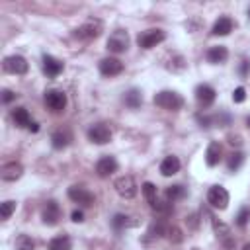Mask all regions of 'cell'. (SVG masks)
<instances>
[{
  "mask_svg": "<svg viewBox=\"0 0 250 250\" xmlns=\"http://www.w3.org/2000/svg\"><path fill=\"white\" fill-rule=\"evenodd\" d=\"M88 135V141L94 143V145H105L111 141V129L105 125V123H94L88 127L86 131Z\"/></svg>",
  "mask_w": 250,
  "mask_h": 250,
  "instance_id": "9",
  "label": "cell"
},
{
  "mask_svg": "<svg viewBox=\"0 0 250 250\" xmlns=\"http://www.w3.org/2000/svg\"><path fill=\"white\" fill-rule=\"evenodd\" d=\"M248 16H250V10H248Z\"/></svg>",
  "mask_w": 250,
  "mask_h": 250,
  "instance_id": "42",
  "label": "cell"
},
{
  "mask_svg": "<svg viewBox=\"0 0 250 250\" xmlns=\"http://www.w3.org/2000/svg\"><path fill=\"white\" fill-rule=\"evenodd\" d=\"M62 68H64V62H62V61H59V59L53 57V55H43V72H45L49 78L59 76V74L62 72Z\"/></svg>",
  "mask_w": 250,
  "mask_h": 250,
  "instance_id": "16",
  "label": "cell"
},
{
  "mask_svg": "<svg viewBox=\"0 0 250 250\" xmlns=\"http://www.w3.org/2000/svg\"><path fill=\"white\" fill-rule=\"evenodd\" d=\"M111 225H113V229H115V230H121V229H125V227L129 225V217H127V215L117 213V215L111 219Z\"/></svg>",
  "mask_w": 250,
  "mask_h": 250,
  "instance_id": "30",
  "label": "cell"
},
{
  "mask_svg": "<svg viewBox=\"0 0 250 250\" xmlns=\"http://www.w3.org/2000/svg\"><path fill=\"white\" fill-rule=\"evenodd\" d=\"M164 39H166L164 29L150 27V29H145V31L139 33V37H137V45H139L141 49H152V47L160 45Z\"/></svg>",
  "mask_w": 250,
  "mask_h": 250,
  "instance_id": "3",
  "label": "cell"
},
{
  "mask_svg": "<svg viewBox=\"0 0 250 250\" xmlns=\"http://www.w3.org/2000/svg\"><path fill=\"white\" fill-rule=\"evenodd\" d=\"M229 143H230V145H234V146H240V145H242V141H240V137H238V135H230V137H229Z\"/></svg>",
  "mask_w": 250,
  "mask_h": 250,
  "instance_id": "37",
  "label": "cell"
},
{
  "mask_svg": "<svg viewBox=\"0 0 250 250\" xmlns=\"http://www.w3.org/2000/svg\"><path fill=\"white\" fill-rule=\"evenodd\" d=\"M102 29H104V23H102L100 20H96V18H90V20H86L82 25H78V27L74 29V37L80 39V41H90V39L100 37Z\"/></svg>",
  "mask_w": 250,
  "mask_h": 250,
  "instance_id": "2",
  "label": "cell"
},
{
  "mask_svg": "<svg viewBox=\"0 0 250 250\" xmlns=\"http://www.w3.org/2000/svg\"><path fill=\"white\" fill-rule=\"evenodd\" d=\"M123 102H125V105H127V107H131V109H137V107H141V104H143V94H141V90H137V88H131L129 92H125V96H123Z\"/></svg>",
  "mask_w": 250,
  "mask_h": 250,
  "instance_id": "22",
  "label": "cell"
},
{
  "mask_svg": "<svg viewBox=\"0 0 250 250\" xmlns=\"http://www.w3.org/2000/svg\"><path fill=\"white\" fill-rule=\"evenodd\" d=\"M12 100H16V94L12 90H4L2 92V104H10Z\"/></svg>",
  "mask_w": 250,
  "mask_h": 250,
  "instance_id": "35",
  "label": "cell"
},
{
  "mask_svg": "<svg viewBox=\"0 0 250 250\" xmlns=\"http://www.w3.org/2000/svg\"><path fill=\"white\" fill-rule=\"evenodd\" d=\"M207 61L211 62V64H223V62H227V59H229V49L225 47V45H215V47H211L209 51H207Z\"/></svg>",
  "mask_w": 250,
  "mask_h": 250,
  "instance_id": "20",
  "label": "cell"
},
{
  "mask_svg": "<svg viewBox=\"0 0 250 250\" xmlns=\"http://www.w3.org/2000/svg\"><path fill=\"white\" fill-rule=\"evenodd\" d=\"M246 125H248V129H250V117H248V119H246Z\"/></svg>",
  "mask_w": 250,
  "mask_h": 250,
  "instance_id": "41",
  "label": "cell"
},
{
  "mask_svg": "<svg viewBox=\"0 0 250 250\" xmlns=\"http://www.w3.org/2000/svg\"><path fill=\"white\" fill-rule=\"evenodd\" d=\"M14 211H16V201L8 199V201H2V203H0V217H2V221L10 219Z\"/></svg>",
  "mask_w": 250,
  "mask_h": 250,
  "instance_id": "29",
  "label": "cell"
},
{
  "mask_svg": "<svg viewBox=\"0 0 250 250\" xmlns=\"http://www.w3.org/2000/svg\"><path fill=\"white\" fill-rule=\"evenodd\" d=\"M70 141H72V133H70L68 129H57V131L51 135V145H53V148H57V150L66 148V146L70 145Z\"/></svg>",
  "mask_w": 250,
  "mask_h": 250,
  "instance_id": "17",
  "label": "cell"
},
{
  "mask_svg": "<svg viewBox=\"0 0 250 250\" xmlns=\"http://www.w3.org/2000/svg\"><path fill=\"white\" fill-rule=\"evenodd\" d=\"M21 174H23V166H21V162H16V160L4 162L0 168V178L4 182H16L21 178Z\"/></svg>",
  "mask_w": 250,
  "mask_h": 250,
  "instance_id": "13",
  "label": "cell"
},
{
  "mask_svg": "<svg viewBox=\"0 0 250 250\" xmlns=\"http://www.w3.org/2000/svg\"><path fill=\"white\" fill-rule=\"evenodd\" d=\"M180 158L178 156H174V154H168V156H164V160L160 162V174L162 176H166V178H170V176H174V174H178L180 172Z\"/></svg>",
  "mask_w": 250,
  "mask_h": 250,
  "instance_id": "18",
  "label": "cell"
},
{
  "mask_svg": "<svg viewBox=\"0 0 250 250\" xmlns=\"http://www.w3.org/2000/svg\"><path fill=\"white\" fill-rule=\"evenodd\" d=\"M61 217H62L61 205H59L55 199H49V201L43 205V209H41V221H43V225L55 227V225H59Z\"/></svg>",
  "mask_w": 250,
  "mask_h": 250,
  "instance_id": "8",
  "label": "cell"
},
{
  "mask_svg": "<svg viewBox=\"0 0 250 250\" xmlns=\"http://www.w3.org/2000/svg\"><path fill=\"white\" fill-rule=\"evenodd\" d=\"M47 250H72V242H70V238H68L66 234L55 236V238L49 240Z\"/></svg>",
  "mask_w": 250,
  "mask_h": 250,
  "instance_id": "24",
  "label": "cell"
},
{
  "mask_svg": "<svg viewBox=\"0 0 250 250\" xmlns=\"http://www.w3.org/2000/svg\"><path fill=\"white\" fill-rule=\"evenodd\" d=\"M248 70H250V62H248V61H242V66H240V72H242V74H246Z\"/></svg>",
  "mask_w": 250,
  "mask_h": 250,
  "instance_id": "38",
  "label": "cell"
},
{
  "mask_svg": "<svg viewBox=\"0 0 250 250\" xmlns=\"http://www.w3.org/2000/svg\"><path fill=\"white\" fill-rule=\"evenodd\" d=\"M66 193H68V199L74 201V203H78L80 207H90L96 201L94 193L90 189H86L84 186H70Z\"/></svg>",
  "mask_w": 250,
  "mask_h": 250,
  "instance_id": "10",
  "label": "cell"
},
{
  "mask_svg": "<svg viewBox=\"0 0 250 250\" xmlns=\"http://www.w3.org/2000/svg\"><path fill=\"white\" fill-rule=\"evenodd\" d=\"M113 172H117V160L113 156L105 154L96 162V174L100 178H109Z\"/></svg>",
  "mask_w": 250,
  "mask_h": 250,
  "instance_id": "15",
  "label": "cell"
},
{
  "mask_svg": "<svg viewBox=\"0 0 250 250\" xmlns=\"http://www.w3.org/2000/svg\"><path fill=\"white\" fill-rule=\"evenodd\" d=\"M242 250H250V242H246V244H244V248H242Z\"/></svg>",
  "mask_w": 250,
  "mask_h": 250,
  "instance_id": "40",
  "label": "cell"
},
{
  "mask_svg": "<svg viewBox=\"0 0 250 250\" xmlns=\"http://www.w3.org/2000/svg\"><path fill=\"white\" fill-rule=\"evenodd\" d=\"M143 195H145V199H146V203H148L150 207L156 205L158 193H156V186H154L152 182H145V184H143Z\"/></svg>",
  "mask_w": 250,
  "mask_h": 250,
  "instance_id": "25",
  "label": "cell"
},
{
  "mask_svg": "<svg viewBox=\"0 0 250 250\" xmlns=\"http://www.w3.org/2000/svg\"><path fill=\"white\" fill-rule=\"evenodd\" d=\"M223 158V146L217 141H211L207 150H205V164L207 166H217Z\"/></svg>",
  "mask_w": 250,
  "mask_h": 250,
  "instance_id": "19",
  "label": "cell"
},
{
  "mask_svg": "<svg viewBox=\"0 0 250 250\" xmlns=\"http://www.w3.org/2000/svg\"><path fill=\"white\" fill-rule=\"evenodd\" d=\"M232 27H234V21L229 18V16H221L215 23H213V27H211V35H229L230 31H232Z\"/></svg>",
  "mask_w": 250,
  "mask_h": 250,
  "instance_id": "21",
  "label": "cell"
},
{
  "mask_svg": "<svg viewBox=\"0 0 250 250\" xmlns=\"http://www.w3.org/2000/svg\"><path fill=\"white\" fill-rule=\"evenodd\" d=\"M166 234H168V238H170V240H174V242H182V234H180V230H178L176 227L166 229Z\"/></svg>",
  "mask_w": 250,
  "mask_h": 250,
  "instance_id": "34",
  "label": "cell"
},
{
  "mask_svg": "<svg viewBox=\"0 0 250 250\" xmlns=\"http://www.w3.org/2000/svg\"><path fill=\"white\" fill-rule=\"evenodd\" d=\"M244 100H246V90H244V86L234 88V92H232V102H234V104H242Z\"/></svg>",
  "mask_w": 250,
  "mask_h": 250,
  "instance_id": "33",
  "label": "cell"
},
{
  "mask_svg": "<svg viewBox=\"0 0 250 250\" xmlns=\"http://www.w3.org/2000/svg\"><path fill=\"white\" fill-rule=\"evenodd\" d=\"M27 129H29V131H33V133H37V131H39V123H35V121H31Z\"/></svg>",
  "mask_w": 250,
  "mask_h": 250,
  "instance_id": "39",
  "label": "cell"
},
{
  "mask_svg": "<svg viewBox=\"0 0 250 250\" xmlns=\"http://www.w3.org/2000/svg\"><path fill=\"white\" fill-rule=\"evenodd\" d=\"M12 119H14L16 127H21V129H27L29 123H31V117H29V113H27L25 107H16L12 111Z\"/></svg>",
  "mask_w": 250,
  "mask_h": 250,
  "instance_id": "23",
  "label": "cell"
},
{
  "mask_svg": "<svg viewBox=\"0 0 250 250\" xmlns=\"http://www.w3.org/2000/svg\"><path fill=\"white\" fill-rule=\"evenodd\" d=\"M98 68H100V74H102V76L111 78V76L121 74V72H123V68H125V64H123L117 57H105V59H102V61H100Z\"/></svg>",
  "mask_w": 250,
  "mask_h": 250,
  "instance_id": "12",
  "label": "cell"
},
{
  "mask_svg": "<svg viewBox=\"0 0 250 250\" xmlns=\"http://www.w3.org/2000/svg\"><path fill=\"white\" fill-rule=\"evenodd\" d=\"M242 162H244V154H242L240 150L230 152L229 158H227V168H229V172H236V170L242 166Z\"/></svg>",
  "mask_w": 250,
  "mask_h": 250,
  "instance_id": "27",
  "label": "cell"
},
{
  "mask_svg": "<svg viewBox=\"0 0 250 250\" xmlns=\"http://www.w3.org/2000/svg\"><path fill=\"white\" fill-rule=\"evenodd\" d=\"M45 105L53 111V113H61V111H64V107H66V94L62 92V90H57V88H51V90H47L45 92Z\"/></svg>",
  "mask_w": 250,
  "mask_h": 250,
  "instance_id": "6",
  "label": "cell"
},
{
  "mask_svg": "<svg viewBox=\"0 0 250 250\" xmlns=\"http://www.w3.org/2000/svg\"><path fill=\"white\" fill-rule=\"evenodd\" d=\"M152 102L162 107V109H168V111H178L182 105H184V98L176 92V90H160L158 94H154Z\"/></svg>",
  "mask_w": 250,
  "mask_h": 250,
  "instance_id": "1",
  "label": "cell"
},
{
  "mask_svg": "<svg viewBox=\"0 0 250 250\" xmlns=\"http://www.w3.org/2000/svg\"><path fill=\"white\" fill-rule=\"evenodd\" d=\"M70 217H72L74 223H82V221H84V213H82V209H74Z\"/></svg>",
  "mask_w": 250,
  "mask_h": 250,
  "instance_id": "36",
  "label": "cell"
},
{
  "mask_svg": "<svg viewBox=\"0 0 250 250\" xmlns=\"http://www.w3.org/2000/svg\"><path fill=\"white\" fill-rule=\"evenodd\" d=\"M164 195H166V199H168V201H178V199L186 197V188H184L182 184L168 186V188H166V191H164Z\"/></svg>",
  "mask_w": 250,
  "mask_h": 250,
  "instance_id": "26",
  "label": "cell"
},
{
  "mask_svg": "<svg viewBox=\"0 0 250 250\" xmlns=\"http://www.w3.org/2000/svg\"><path fill=\"white\" fill-rule=\"evenodd\" d=\"M14 248H16V250H35V242H33L31 236H27V234H20V236L16 238Z\"/></svg>",
  "mask_w": 250,
  "mask_h": 250,
  "instance_id": "28",
  "label": "cell"
},
{
  "mask_svg": "<svg viewBox=\"0 0 250 250\" xmlns=\"http://www.w3.org/2000/svg\"><path fill=\"white\" fill-rule=\"evenodd\" d=\"M2 68L10 74H25L29 70V64L21 55H8L2 61Z\"/></svg>",
  "mask_w": 250,
  "mask_h": 250,
  "instance_id": "11",
  "label": "cell"
},
{
  "mask_svg": "<svg viewBox=\"0 0 250 250\" xmlns=\"http://www.w3.org/2000/svg\"><path fill=\"white\" fill-rule=\"evenodd\" d=\"M248 219H250V209H248V207H242V209L238 211V215H236L234 223L242 229V227H246V225H248Z\"/></svg>",
  "mask_w": 250,
  "mask_h": 250,
  "instance_id": "32",
  "label": "cell"
},
{
  "mask_svg": "<svg viewBox=\"0 0 250 250\" xmlns=\"http://www.w3.org/2000/svg\"><path fill=\"white\" fill-rule=\"evenodd\" d=\"M105 47H107L109 53H115V55L125 53V51L129 49V33H127L125 29H115V31L107 37Z\"/></svg>",
  "mask_w": 250,
  "mask_h": 250,
  "instance_id": "5",
  "label": "cell"
},
{
  "mask_svg": "<svg viewBox=\"0 0 250 250\" xmlns=\"http://www.w3.org/2000/svg\"><path fill=\"white\" fill-rule=\"evenodd\" d=\"M213 229H215V232H217V236H221V238H229V234H230V230H229V227H227L225 223H221V221H217V219H213Z\"/></svg>",
  "mask_w": 250,
  "mask_h": 250,
  "instance_id": "31",
  "label": "cell"
},
{
  "mask_svg": "<svg viewBox=\"0 0 250 250\" xmlns=\"http://www.w3.org/2000/svg\"><path fill=\"white\" fill-rule=\"evenodd\" d=\"M215 98H217V92H215L213 86H209V84H199V86L195 88V100H197V104H199L201 107H209V105L215 102Z\"/></svg>",
  "mask_w": 250,
  "mask_h": 250,
  "instance_id": "14",
  "label": "cell"
},
{
  "mask_svg": "<svg viewBox=\"0 0 250 250\" xmlns=\"http://www.w3.org/2000/svg\"><path fill=\"white\" fill-rule=\"evenodd\" d=\"M113 188H115L117 195L123 199H133L137 195V182L133 176H119L113 182Z\"/></svg>",
  "mask_w": 250,
  "mask_h": 250,
  "instance_id": "7",
  "label": "cell"
},
{
  "mask_svg": "<svg viewBox=\"0 0 250 250\" xmlns=\"http://www.w3.org/2000/svg\"><path fill=\"white\" fill-rule=\"evenodd\" d=\"M229 201H230V197H229L227 188H223V186H219V184L209 188V191H207V203H209L211 207L223 211V209L229 207Z\"/></svg>",
  "mask_w": 250,
  "mask_h": 250,
  "instance_id": "4",
  "label": "cell"
}]
</instances>
